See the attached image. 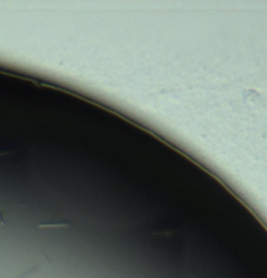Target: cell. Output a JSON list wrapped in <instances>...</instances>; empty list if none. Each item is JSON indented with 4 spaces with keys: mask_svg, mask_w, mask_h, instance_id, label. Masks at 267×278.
<instances>
[{
    "mask_svg": "<svg viewBox=\"0 0 267 278\" xmlns=\"http://www.w3.org/2000/svg\"><path fill=\"white\" fill-rule=\"evenodd\" d=\"M70 226V222L66 221H59V222H47V224H38V228H66Z\"/></svg>",
    "mask_w": 267,
    "mask_h": 278,
    "instance_id": "6da1fadb",
    "label": "cell"
},
{
    "mask_svg": "<svg viewBox=\"0 0 267 278\" xmlns=\"http://www.w3.org/2000/svg\"><path fill=\"white\" fill-rule=\"evenodd\" d=\"M35 269H36V266H34V268H32V269H29V270H26V272H25V273H22V274H21V276L18 277V278H25L26 276H29V274H32V273L34 272V270H35Z\"/></svg>",
    "mask_w": 267,
    "mask_h": 278,
    "instance_id": "7a4b0ae2",
    "label": "cell"
},
{
    "mask_svg": "<svg viewBox=\"0 0 267 278\" xmlns=\"http://www.w3.org/2000/svg\"><path fill=\"white\" fill-rule=\"evenodd\" d=\"M5 153H7V152H0V156H2V155H5Z\"/></svg>",
    "mask_w": 267,
    "mask_h": 278,
    "instance_id": "3957f363",
    "label": "cell"
}]
</instances>
